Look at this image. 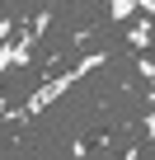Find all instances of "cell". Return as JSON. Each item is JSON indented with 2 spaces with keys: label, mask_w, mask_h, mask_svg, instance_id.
I'll return each mask as SVG.
<instances>
[{
  "label": "cell",
  "mask_w": 155,
  "mask_h": 160,
  "mask_svg": "<svg viewBox=\"0 0 155 160\" xmlns=\"http://www.w3.org/2000/svg\"><path fill=\"white\" fill-rule=\"evenodd\" d=\"M10 33H14V24H10V19H0V42H5Z\"/></svg>",
  "instance_id": "obj_5"
},
{
  "label": "cell",
  "mask_w": 155,
  "mask_h": 160,
  "mask_svg": "<svg viewBox=\"0 0 155 160\" xmlns=\"http://www.w3.org/2000/svg\"><path fill=\"white\" fill-rule=\"evenodd\" d=\"M94 66H104V52H90V57H80V61H75V66H70L66 75H52L47 85H38V90H33V94L24 99V108H19V113H24V118H38V113L47 108V104H56V99H61V94H66V90L75 85V80H85V75H90Z\"/></svg>",
  "instance_id": "obj_1"
},
{
  "label": "cell",
  "mask_w": 155,
  "mask_h": 160,
  "mask_svg": "<svg viewBox=\"0 0 155 160\" xmlns=\"http://www.w3.org/2000/svg\"><path fill=\"white\" fill-rule=\"evenodd\" d=\"M127 38H132V42H136V47H150V38H155V28H150V24H146V19H141V24H136V28H132V33H127Z\"/></svg>",
  "instance_id": "obj_3"
},
{
  "label": "cell",
  "mask_w": 155,
  "mask_h": 160,
  "mask_svg": "<svg viewBox=\"0 0 155 160\" xmlns=\"http://www.w3.org/2000/svg\"><path fill=\"white\" fill-rule=\"evenodd\" d=\"M122 160H136V155H122Z\"/></svg>",
  "instance_id": "obj_6"
},
{
  "label": "cell",
  "mask_w": 155,
  "mask_h": 160,
  "mask_svg": "<svg viewBox=\"0 0 155 160\" xmlns=\"http://www.w3.org/2000/svg\"><path fill=\"white\" fill-rule=\"evenodd\" d=\"M136 10H141V14H150V28H155V0H136Z\"/></svg>",
  "instance_id": "obj_4"
},
{
  "label": "cell",
  "mask_w": 155,
  "mask_h": 160,
  "mask_svg": "<svg viewBox=\"0 0 155 160\" xmlns=\"http://www.w3.org/2000/svg\"><path fill=\"white\" fill-rule=\"evenodd\" d=\"M132 14H136V0H108V19L113 24H127Z\"/></svg>",
  "instance_id": "obj_2"
}]
</instances>
